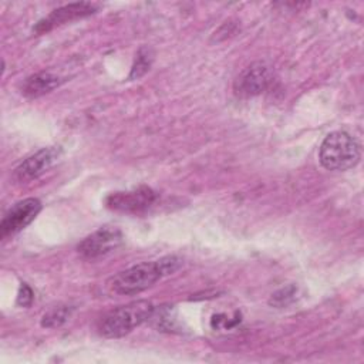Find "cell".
<instances>
[{
  "instance_id": "15",
  "label": "cell",
  "mask_w": 364,
  "mask_h": 364,
  "mask_svg": "<svg viewBox=\"0 0 364 364\" xmlns=\"http://www.w3.org/2000/svg\"><path fill=\"white\" fill-rule=\"evenodd\" d=\"M33 290L26 284V283H21L20 286V291H18V296H17V303L23 307H28L31 303H33Z\"/></svg>"
},
{
  "instance_id": "6",
  "label": "cell",
  "mask_w": 364,
  "mask_h": 364,
  "mask_svg": "<svg viewBox=\"0 0 364 364\" xmlns=\"http://www.w3.org/2000/svg\"><path fill=\"white\" fill-rule=\"evenodd\" d=\"M158 195L148 186H139L127 192H114L107 199V208L122 213H141L154 205Z\"/></svg>"
},
{
  "instance_id": "1",
  "label": "cell",
  "mask_w": 364,
  "mask_h": 364,
  "mask_svg": "<svg viewBox=\"0 0 364 364\" xmlns=\"http://www.w3.org/2000/svg\"><path fill=\"white\" fill-rule=\"evenodd\" d=\"M182 264V259L173 255L151 262H142L115 274L109 282V287L118 294H138L154 286L162 277L179 270Z\"/></svg>"
},
{
  "instance_id": "4",
  "label": "cell",
  "mask_w": 364,
  "mask_h": 364,
  "mask_svg": "<svg viewBox=\"0 0 364 364\" xmlns=\"http://www.w3.org/2000/svg\"><path fill=\"white\" fill-rule=\"evenodd\" d=\"M122 243V233L115 226H104L82 239L77 252L84 259H98L115 250Z\"/></svg>"
},
{
  "instance_id": "9",
  "label": "cell",
  "mask_w": 364,
  "mask_h": 364,
  "mask_svg": "<svg viewBox=\"0 0 364 364\" xmlns=\"http://www.w3.org/2000/svg\"><path fill=\"white\" fill-rule=\"evenodd\" d=\"M60 156V149L55 146L41 148L36 154L26 158L16 169H14V179L18 182H28L31 179L38 178L43 175L48 168L54 165L57 158Z\"/></svg>"
},
{
  "instance_id": "10",
  "label": "cell",
  "mask_w": 364,
  "mask_h": 364,
  "mask_svg": "<svg viewBox=\"0 0 364 364\" xmlns=\"http://www.w3.org/2000/svg\"><path fill=\"white\" fill-rule=\"evenodd\" d=\"M64 80H61L58 75L53 74V73H37L30 75L21 88V92L28 97V98H37L41 97L50 91H53L54 88H57Z\"/></svg>"
},
{
  "instance_id": "2",
  "label": "cell",
  "mask_w": 364,
  "mask_h": 364,
  "mask_svg": "<svg viewBox=\"0 0 364 364\" xmlns=\"http://www.w3.org/2000/svg\"><path fill=\"white\" fill-rule=\"evenodd\" d=\"M360 156L358 142L344 131L328 134L318 148V161L327 171H348L360 162Z\"/></svg>"
},
{
  "instance_id": "8",
  "label": "cell",
  "mask_w": 364,
  "mask_h": 364,
  "mask_svg": "<svg viewBox=\"0 0 364 364\" xmlns=\"http://www.w3.org/2000/svg\"><path fill=\"white\" fill-rule=\"evenodd\" d=\"M100 9L98 4L95 3H88V1H81V3H71L67 6H63L54 11H51L46 18L40 20L37 26L34 27L36 33H46L50 31L51 28L61 26L64 23L87 17L90 14H94Z\"/></svg>"
},
{
  "instance_id": "12",
  "label": "cell",
  "mask_w": 364,
  "mask_h": 364,
  "mask_svg": "<svg viewBox=\"0 0 364 364\" xmlns=\"http://www.w3.org/2000/svg\"><path fill=\"white\" fill-rule=\"evenodd\" d=\"M73 307L71 306H58L51 309L50 311H47L43 318H41V326L46 328H55L63 326L71 316L73 313Z\"/></svg>"
},
{
  "instance_id": "11",
  "label": "cell",
  "mask_w": 364,
  "mask_h": 364,
  "mask_svg": "<svg viewBox=\"0 0 364 364\" xmlns=\"http://www.w3.org/2000/svg\"><path fill=\"white\" fill-rule=\"evenodd\" d=\"M148 321L161 331H173L176 328V318L172 306H161L159 309L154 307Z\"/></svg>"
},
{
  "instance_id": "7",
  "label": "cell",
  "mask_w": 364,
  "mask_h": 364,
  "mask_svg": "<svg viewBox=\"0 0 364 364\" xmlns=\"http://www.w3.org/2000/svg\"><path fill=\"white\" fill-rule=\"evenodd\" d=\"M272 81V70L263 61H256L246 67L235 80L233 88L237 95L255 97L262 94Z\"/></svg>"
},
{
  "instance_id": "13",
  "label": "cell",
  "mask_w": 364,
  "mask_h": 364,
  "mask_svg": "<svg viewBox=\"0 0 364 364\" xmlns=\"http://www.w3.org/2000/svg\"><path fill=\"white\" fill-rule=\"evenodd\" d=\"M296 294H297V287L294 284H287V286L276 290L270 296L269 304L273 307H286L296 300Z\"/></svg>"
},
{
  "instance_id": "5",
  "label": "cell",
  "mask_w": 364,
  "mask_h": 364,
  "mask_svg": "<svg viewBox=\"0 0 364 364\" xmlns=\"http://www.w3.org/2000/svg\"><path fill=\"white\" fill-rule=\"evenodd\" d=\"M41 210V202L37 198H27L16 202L3 216L0 223V237L6 239L23 230L30 225Z\"/></svg>"
},
{
  "instance_id": "3",
  "label": "cell",
  "mask_w": 364,
  "mask_h": 364,
  "mask_svg": "<svg viewBox=\"0 0 364 364\" xmlns=\"http://www.w3.org/2000/svg\"><path fill=\"white\" fill-rule=\"evenodd\" d=\"M152 311L154 304L148 300L131 301L102 316L98 323V331L107 338L122 337L144 321H148Z\"/></svg>"
},
{
  "instance_id": "14",
  "label": "cell",
  "mask_w": 364,
  "mask_h": 364,
  "mask_svg": "<svg viewBox=\"0 0 364 364\" xmlns=\"http://www.w3.org/2000/svg\"><path fill=\"white\" fill-rule=\"evenodd\" d=\"M151 61H152V57L149 55V50L141 48L138 53V57L135 60V64L132 67L129 78H139L141 75H144L149 70Z\"/></svg>"
}]
</instances>
